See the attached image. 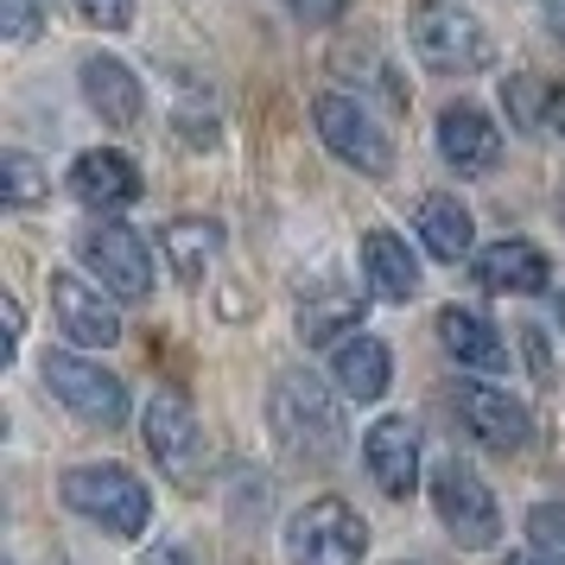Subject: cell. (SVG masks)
Instances as JSON below:
<instances>
[{"instance_id":"25","label":"cell","mask_w":565,"mask_h":565,"mask_svg":"<svg viewBox=\"0 0 565 565\" xmlns=\"http://www.w3.org/2000/svg\"><path fill=\"white\" fill-rule=\"evenodd\" d=\"M0 32H7V45H26L39 32V7L32 0H0Z\"/></svg>"},{"instance_id":"8","label":"cell","mask_w":565,"mask_h":565,"mask_svg":"<svg viewBox=\"0 0 565 565\" xmlns=\"http://www.w3.org/2000/svg\"><path fill=\"white\" fill-rule=\"evenodd\" d=\"M433 509H438L445 534L458 540V546H489V540L502 534V509H495L489 483L458 458L433 470Z\"/></svg>"},{"instance_id":"18","label":"cell","mask_w":565,"mask_h":565,"mask_svg":"<svg viewBox=\"0 0 565 565\" xmlns=\"http://www.w3.org/2000/svg\"><path fill=\"white\" fill-rule=\"evenodd\" d=\"M362 274H369V286L382 292L387 306H407L413 292H419V260L407 255V242H401L394 230L362 235Z\"/></svg>"},{"instance_id":"31","label":"cell","mask_w":565,"mask_h":565,"mask_svg":"<svg viewBox=\"0 0 565 565\" xmlns=\"http://www.w3.org/2000/svg\"><path fill=\"white\" fill-rule=\"evenodd\" d=\"M553 121H559V134H565V83L553 89Z\"/></svg>"},{"instance_id":"32","label":"cell","mask_w":565,"mask_h":565,"mask_svg":"<svg viewBox=\"0 0 565 565\" xmlns=\"http://www.w3.org/2000/svg\"><path fill=\"white\" fill-rule=\"evenodd\" d=\"M559 311H565V292H559Z\"/></svg>"},{"instance_id":"16","label":"cell","mask_w":565,"mask_h":565,"mask_svg":"<svg viewBox=\"0 0 565 565\" xmlns=\"http://www.w3.org/2000/svg\"><path fill=\"white\" fill-rule=\"evenodd\" d=\"M438 337H445V350H451L463 369H477V375H502V369H509V343L495 337V324H489L483 311L445 306L438 311Z\"/></svg>"},{"instance_id":"12","label":"cell","mask_w":565,"mask_h":565,"mask_svg":"<svg viewBox=\"0 0 565 565\" xmlns=\"http://www.w3.org/2000/svg\"><path fill=\"white\" fill-rule=\"evenodd\" d=\"M362 463H369L382 495H413V483H419V433L407 419H375L362 433Z\"/></svg>"},{"instance_id":"14","label":"cell","mask_w":565,"mask_h":565,"mask_svg":"<svg viewBox=\"0 0 565 565\" xmlns=\"http://www.w3.org/2000/svg\"><path fill=\"white\" fill-rule=\"evenodd\" d=\"M71 191H77L89 210H121V204L140 198V172H134L128 153L96 147V153H77V166H71Z\"/></svg>"},{"instance_id":"23","label":"cell","mask_w":565,"mask_h":565,"mask_svg":"<svg viewBox=\"0 0 565 565\" xmlns=\"http://www.w3.org/2000/svg\"><path fill=\"white\" fill-rule=\"evenodd\" d=\"M45 198H52V179L39 172V159L20 153V147L0 153V204L7 210H39Z\"/></svg>"},{"instance_id":"6","label":"cell","mask_w":565,"mask_h":565,"mask_svg":"<svg viewBox=\"0 0 565 565\" xmlns=\"http://www.w3.org/2000/svg\"><path fill=\"white\" fill-rule=\"evenodd\" d=\"M311 121L324 134V147H331L343 166H356L362 179H387V172H394V140H387L382 121H375L356 96H318V103H311Z\"/></svg>"},{"instance_id":"1","label":"cell","mask_w":565,"mask_h":565,"mask_svg":"<svg viewBox=\"0 0 565 565\" xmlns=\"http://www.w3.org/2000/svg\"><path fill=\"white\" fill-rule=\"evenodd\" d=\"M267 419H274V438H280L292 458H306V463H337V458H343V445H350L337 401L311 382V375H299V369L274 382Z\"/></svg>"},{"instance_id":"10","label":"cell","mask_w":565,"mask_h":565,"mask_svg":"<svg viewBox=\"0 0 565 565\" xmlns=\"http://www.w3.org/2000/svg\"><path fill=\"white\" fill-rule=\"evenodd\" d=\"M451 413H458V426L477 445H489V451H521L527 445V433H534V419H527V407L514 401V394H502V387H483V382H458V394H451Z\"/></svg>"},{"instance_id":"17","label":"cell","mask_w":565,"mask_h":565,"mask_svg":"<svg viewBox=\"0 0 565 565\" xmlns=\"http://www.w3.org/2000/svg\"><path fill=\"white\" fill-rule=\"evenodd\" d=\"M83 96L115 128H134L140 108H147V89H140V77H134L121 57H83Z\"/></svg>"},{"instance_id":"20","label":"cell","mask_w":565,"mask_h":565,"mask_svg":"<svg viewBox=\"0 0 565 565\" xmlns=\"http://www.w3.org/2000/svg\"><path fill=\"white\" fill-rule=\"evenodd\" d=\"M159 248H166V260L179 267V280H204L210 260L223 255V223H210V216H179V223H166L159 230Z\"/></svg>"},{"instance_id":"28","label":"cell","mask_w":565,"mask_h":565,"mask_svg":"<svg viewBox=\"0 0 565 565\" xmlns=\"http://www.w3.org/2000/svg\"><path fill=\"white\" fill-rule=\"evenodd\" d=\"M140 565H198V559H191V553H179V546H153Z\"/></svg>"},{"instance_id":"21","label":"cell","mask_w":565,"mask_h":565,"mask_svg":"<svg viewBox=\"0 0 565 565\" xmlns=\"http://www.w3.org/2000/svg\"><path fill=\"white\" fill-rule=\"evenodd\" d=\"M419 235H426V248L438 260H463L477 248V230H470V210L458 198H426L419 204Z\"/></svg>"},{"instance_id":"24","label":"cell","mask_w":565,"mask_h":565,"mask_svg":"<svg viewBox=\"0 0 565 565\" xmlns=\"http://www.w3.org/2000/svg\"><path fill=\"white\" fill-rule=\"evenodd\" d=\"M527 540H534L540 553L565 559V495H553V502H540V509L527 514Z\"/></svg>"},{"instance_id":"13","label":"cell","mask_w":565,"mask_h":565,"mask_svg":"<svg viewBox=\"0 0 565 565\" xmlns=\"http://www.w3.org/2000/svg\"><path fill=\"white\" fill-rule=\"evenodd\" d=\"M52 311H57V324H64V337L83 343V350H108L121 337L115 306H108L96 286H83L77 274H52Z\"/></svg>"},{"instance_id":"29","label":"cell","mask_w":565,"mask_h":565,"mask_svg":"<svg viewBox=\"0 0 565 565\" xmlns=\"http://www.w3.org/2000/svg\"><path fill=\"white\" fill-rule=\"evenodd\" d=\"M0 324H7V343H20V306L13 299H0Z\"/></svg>"},{"instance_id":"19","label":"cell","mask_w":565,"mask_h":565,"mask_svg":"<svg viewBox=\"0 0 565 565\" xmlns=\"http://www.w3.org/2000/svg\"><path fill=\"white\" fill-rule=\"evenodd\" d=\"M387 343H375V337H343L331 350V382L350 394V401H382L387 394Z\"/></svg>"},{"instance_id":"4","label":"cell","mask_w":565,"mask_h":565,"mask_svg":"<svg viewBox=\"0 0 565 565\" xmlns=\"http://www.w3.org/2000/svg\"><path fill=\"white\" fill-rule=\"evenodd\" d=\"M362 553H369V527L337 495H318L286 521V559L292 565H362Z\"/></svg>"},{"instance_id":"15","label":"cell","mask_w":565,"mask_h":565,"mask_svg":"<svg viewBox=\"0 0 565 565\" xmlns=\"http://www.w3.org/2000/svg\"><path fill=\"white\" fill-rule=\"evenodd\" d=\"M477 280L489 286V292H514V299H527V292H546L553 286V267H546V255H540L534 242H489L483 255H477Z\"/></svg>"},{"instance_id":"2","label":"cell","mask_w":565,"mask_h":565,"mask_svg":"<svg viewBox=\"0 0 565 565\" xmlns=\"http://www.w3.org/2000/svg\"><path fill=\"white\" fill-rule=\"evenodd\" d=\"M64 509L83 514L89 527H103L115 540H134L147 534V521H153V495L147 483L121 470V463H77V470H64Z\"/></svg>"},{"instance_id":"7","label":"cell","mask_w":565,"mask_h":565,"mask_svg":"<svg viewBox=\"0 0 565 565\" xmlns=\"http://www.w3.org/2000/svg\"><path fill=\"white\" fill-rule=\"evenodd\" d=\"M39 375H45V387H52L77 419H89V426H121V419H128V387H121V375H108L103 362H83V356H71V350H52V356L39 362Z\"/></svg>"},{"instance_id":"3","label":"cell","mask_w":565,"mask_h":565,"mask_svg":"<svg viewBox=\"0 0 565 565\" xmlns=\"http://www.w3.org/2000/svg\"><path fill=\"white\" fill-rule=\"evenodd\" d=\"M413 52L438 77H470V71H489L495 45H489L477 13H463L451 0H419L413 7Z\"/></svg>"},{"instance_id":"26","label":"cell","mask_w":565,"mask_h":565,"mask_svg":"<svg viewBox=\"0 0 565 565\" xmlns=\"http://www.w3.org/2000/svg\"><path fill=\"white\" fill-rule=\"evenodd\" d=\"M286 7H292V20H299V26H331V20H343V7H350V0H286Z\"/></svg>"},{"instance_id":"9","label":"cell","mask_w":565,"mask_h":565,"mask_svg":"<svg viewBox=\"0 0 565 565\" xmlns=\"http://www.w3.org/2000/svg\"><path fill=\"white\" fill-rule=\"evenodd\" d=\"M77 255L89 260V274L121 292V299H147L153 292V248L128 230V223H89L77 242Z\"/></svg>"},{"instance_id":"27","label":"cell","mask_w":565,"mask_h":565,"mask_svg":"<svg viewBox=\"0 0 565 565\" xmlns=\"http://www.w3.org/2000/svg\"><path fill=\"white\" fill-rule=\"evenodd\" d=\"M83 13L96 20V26H108V32H121L134 20V0H83Z\"/></svg>"},{"instance_id":"30","label":"cell","mask_w":565,"mask_h":565,"mask_svg":"<svg viewBox=\"0 0 565 565\" xmlns=\"http://www.w3.org/2000/svg\"><path fill=\"white\" fill-rule=\"evenodd\" d=\"M509 565H565V559H553V553H540L534 546V553H509Z\"/></svg>"},{"instance_id":"5","label":"cell","mask_w":565,"mask_h":565,"mask_svg":"<svg viewBox=\"0 0 565 565\" xmlns=\"http://www.w3.org/2000/svg\"><path fill=\"white\" fill-rule=\"evenodd\" d=\"M140 433H147L153 463L179 489L204 483V426H198V413H191V401H184L179 387H159L153 401H147V413H140Z\"/></svg>"},{"instance_id":"22","label":"cell","mask_w":565,"mask_h":565,"mask_svg":"<svg viewBox=\"0 0 565 565\" xmlns=\"http://www.w3.org/2000/svg\"><path fill=\"white\" fill-rule=\"evenodd\" d=\"M356 324H362V299H350V292H331V299L299 311V337L324 343V350H337L343 337H356Z\"/></svg>"},{"instance_id":"11","label":"cell","mask_w":565,"mask_h":565,"mask_svg":"<svg viewBox=\"0 0 565 565\" xmlns=\"http://www.w3.org/2000/svg\"><path fill=\"white\" fill-rule=\"evenodd\" d=\"M438 153H445V166H458L463 179H483L502 159V134H495V121H489L483 108L451 103L438 115Z\"/></svg>"}]
</instances>
